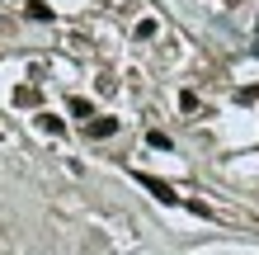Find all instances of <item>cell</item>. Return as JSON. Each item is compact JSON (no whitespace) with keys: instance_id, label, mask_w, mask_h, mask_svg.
Here are the masks:
<instances>
[{"instance_id":"obj_1","label":"cell","mask_w":259,"mask_h":255,"mask_svg":"<svg viewBox=\"0 0 259 255\" xmlns=\"http://www.w3.org/2000/svg\"><path fill=\"white\" fill-rule=\"evenodd\" d=\"M132 179H137V185H142V189H151V194H156L160 203H184V199H179V194H175V185H165V179L146 175V170H132Z\"/></svg>"},{"instance_id":"obj_2","label":"cell","mask_w":259,"mask_h":255,"mask_svg":"<svg viewBox=\"0 0 259 255\" xmlns=\"http://www.w3.org/2000/svg\"><path fill=\"white\" fill-rule=\"evenodd\" d=\"M113 132H118V118H90V123H85V137H95V142H104V137H113Z\"/></svg>"},{"instance_id":"obj_3","label":"cell","mask_w":259,"mask_h":255,"mask_svg":"<svg viewBox=\"0 0 259 255\" xmlns=\"http://www.w3.org/2000/svg\"><path fill=\"white\" fill-rule=\"evenodd\" d=\"M38 99H42V95H38V85H19V90H14V104H19V109H33Z\"/></svg>"},{"instance_id":"obj_4","label":"cell","mask_w":259,"mask_h":255,"mask_svg":"<svg viewBox=\"0 0 259 255\" xmlns=\"http://www.w3.org/2000/svg\"><path fill=\"white\" fill-rule=\"evenodd\" d=\"M38 128H42V132H52V137H62V132H66V123H62L57 114H38Z\"/></svg>"},{"instance_id":"obj_5","label":"cell","mask_w":259,"mask_h":255,"mask_svg":"<svg viewBox=\"0 0 259 255\" xmlns=\"http://www.w3.org/2000/svg\"><path fill=\"white\" fill-rule=\"evenodd\" d=\"M71 114H75V118H85V123H90V118H99L95 109H90V99H71Z\"/></svg>"},{"instance_id":"obj_6","label":"cell","mask_w":259,"mask_h":255,"mask_svg":"<svg viewBox=\"0 0 259 255\" xmlns=\"http://www.w3.org/2000/svg\"><path fill=\"white\" fill-rule=\"evenodd\" d=\"M146 142H151V147H156V152H170V137H165V132H160V128H156V132H146Z\"/></svg>"},{"instance_id":"obj_7","label":"cell","mask_w":259,"mask_h":255,"mask_svg":"<svg viewBox=\"0 0 259 255\" xmlns=\"http://www.w3.org/2000/svg\"><path fill=\"white\" fill-rule=\"evenodd\" d=\"M259 99V85H245V90H236V104H254Z\"/></svg>"},{"instance_id":"obj_8","label":"cell","mask_w":259,"mask_h":255,"mask_svg":"<svg viewBox=\"0 0 259 255\" xmlns=\"http://www.w3.org/2000/svg\"><path fill=\"white\" fill-rule=\"evenodd\" d=\"M28 14H33V19H52V10L42 5V0H28Z\"/></svg>"},{"instance_id":"obj_9","label":"cell","mask_w":259,"mask_h":255,"mask_svg":"<svg viewBox=\"0 0 259 255\" xmlns=\"http://www.w3.org/2000/svg\"><path fill=\"white\" fill-rule=\"evenodd\" d=\"M179 109H189V114L198 109V95H193V90H184V95H179Z\"/></svg>"}]
</instances>
